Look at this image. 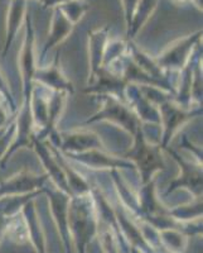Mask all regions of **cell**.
Listing matches in <instances>:
<instances>
[{
  "label": "cell",
  "instance_id": "cell-1",
  "mask_svg": "<svg viewBox=\"0 0 203 253\" xmlns=\"http://www.w3.org/2000/svg\"><path fill=\"white\" fill-rule=\"evenodd\" d=\"M134 138V146L126 153V158L132 160V164L139 170L144 185L152 181L155 173L166 169V162L162 156L160 146H155L146 141L141 126L136 130Z\"/></svg>",
  "mask_w": 203,
  "mask_h": 253
},
{
  "label": "cell",
  "instance_id": "cell-2",
  "mask_svg": "<svg viewBox=\"0 0 203 253\" xmlns=\"http://www.w3.org/2000/svg\"><path fill=\"white\" fill-rule=\"evenodd\" d=\"M26 33H24L23 46L20 49L19 55V69L22 72V80H23V92L24 103H31V96L33 87H34V75L37 71L35 65V33L32 23L31 14L26 15L24 20Z\"/></svg>",
  "mask_w": 203,
  "mask_h": 253
},
{
  "label": "cell",
  "instance_id": "cell-3",
  "mask_svg": "<svg viewBox=\"0 0 203 253\" xmlns=\"http://www.w3.org/2000/svg\"><path fill=\"white\" fill-rule=\"evenodd\" d=\"M98 119L114 122L123 126L124 129L132 133L133 135L140 128V119L137 118V115L130 108H128V105L123 104V101L111 95H106L105 103H103L101 110H99L94 115V118L89 119L87 123L98 121Z\"/></svg>",
  "mask_w": 203,
  "mask_h": 253
},
{
  "label": "cell",
  "instance_id": "cell-4",
  "mask_svg": "<svg viewBox=\"0 0 203 253\" xmlns=\"http://www.w3.org/2000/svg\"><path fill=\"white\" fill-rule=\"evenodd\" d=\"M166 150L178 162L180 171L179 175L170 182L168 190H167V194L173 193L180 187H187L195 195L196 199H200L202 196V167L201 165H193L186 161L175 151L170 150L168 147H166Z\"/></svg>",
  "mask_w": 203,
  "mask_h": 253
},
{
  "label": "cell",
  "instance_id": "cell-5",
  "mask_svg": "<svg viewBox=\"0 0 203 253\" xmlns=\"http://www.w3.org/2000/svg\"><path fill=\"white\" fill-rule=\"evenodd\" d=\"M202 38V31L196 32L195 35L187 36V37L178 40L177 42L172 43L168 49L163 52V55L157 60L158 66L168 67V69H183L189 62V55L192 49L198 44Z\"/></svg>",
  "mask_w": 203,
  "mask_h": 253
},
{
  "label": "cell",
  "instance_id": "cell-6",
  "mask_svg": "<svg viewBox=\"0 0 203 253\" xmlns=\"http://www.w3.org/2000/svg\"><path fill=\"white\" fill-rule=\"evenodd\" d=\"M48 175H35L29 171H22L12 177L0 182V198L10 195H27V194L43 191Z\"/></svg>",
  "mask_w": 203,
  "mask_h": 253
},
{
  "label": "cell",
  "instance_id": "cell-7",
  "mask_svg": "<svg viewBox=\"0 0 203 253\" xmlns=\"http://www.w3.org/2000/svg\"><path fill=\"white\" fill-rule=\"evenodd\" d=\"M202 113V109H197L196 112H187L183 107L180 108L178 104H173L170 101H162L159 103V117L164 126V139L162 143V148H166L168 142L172 139L173 134L178 130L182 124L193 118V115H198Z\"/></svg>",
  "mask_w": 203,
  "mask_h": 253
},
{
  "label": "cell",
  "instance_id": "cell-8",
  "mask_svg": "<svg viewBox=\"0 0 203 253\" xmlns=\"http://www.w3.org/2000/svg\"><path fill=\"white\" fill-rule=\"evenodd\" d=\"M61 150L67 155L82 153L90 150H105L101 139L96 133L91 130H72L62 134Z\"/></svg>",
  "mask_w": 203,
  "mask_h": 253
},
{
  "label": "cell",
  "instance_id": "cell-9",
  "mask_svg": "<svg viewBox=\"0 0 203 253\" xmlns=\"http://www.w3.org/2000/svg\"><path fill=\"white\" fill-rule=\"evenodd\" d=\"M32 146H33V148H34L35 152H37L38 157L40 158V161H42L43 166L46 167V173L48 175V177H51V180L53 181V184L56 185V187L63 190L65 193L71 195L68 189V184H67L66 180V175L63 172V169L61 167L60 162H58L56 153L53 155V153L51 152V150H48V147H47L46 144H43V142L38 141L34 137L32 138Z\"/></svg>",
  "mask_w": 203,
  "mask_h": 253
},
{
  "label": "cell",
  "instance_id": "cell-10",
  "mask_svg": "<svg viewBox=\"0 0 203 253\" xmlns=\"http://www.w3.org/2000/svg\"><path fill=\"white\" fill-rule=\"evenodd\" d=\"M72 158L80 164L86 165L91 169H134V165L132 162H128L125 160H120L114 156H110L105 152V150H90L87 152L82 153H72Z\"/></svg>",
  "mask_w": 203,
  "mask_h": 253
},
{
  "label": "cell",
  "instance_id": "cell-11",
  "mask_svg": "<svg viewBox=\"0 0 203 253\" xmlns=\"http://www.w3.org/2000/svg\"><path fill=\"white\" fill-rule=\"evenodd\" d=\"M27 15V0H10L6 12V26H5V41L1 56L5 57L6 52L14 42L22 24L24 23Z\"/></svg>",
  "mask_w": 203,
  "mask_h": 253
},
{
  "label": "cell",
  "instance_id": "cell-12",
  "mask_svg": "<svg viewBox=\"0 0 203 253\" xmlns=\"http://www.w3.org/2000/svg\"><path fill=\"white\" fill-rule=\"evenodd\" d=\"M109 43V28L95 29L89 33V55L90 66H91V80L95 78L96 72L101 69L102 60L105 58L106 48Z\"/></svg>",
  "mask_w": 203,
  "mask_h": 253
},
{
  "label": "cell",
  "instance_id": "cell-13",
  "mask_svg": "<svg viewBox=\"0 0 203 253\" xmlns=\"http://www.w3.org/2000/svg\"><path fill=\"white\" fill-rule=\"evenodd\" d=\"M74 24L71 20L63 14L58 6L53 8V13H52L51 19V31L48 33V38H47L46 43H44V48L42 55H46L49 49L57 46L58 43L63 42L69 36V33L73 29Z\"/></svg>",
  "mask_w": 203,
  "mask_h": 253
},
{
  "label": "cell",
  "instance_id": "cell-14",
  "mask_svg": "<svg viewBox=\"0 0 203 253\" xmlns=\"http://www.w3.org/2000/svg\"><path fill=\"white\" fill-rule=\"evenodd\" d=\"M34 81L42 84L43 86L51 87L55 91H66L69 94L73 92V85H72L71 81L67 80L66 76L63 75L57 61H55V63L48 67L39 70L37 69Z\"/></svg>",
  "mask_w": 203,
  "mask_h": 253
},
{
  "label": "cell",
  "instance_id": "cell-15",
  "mask_svg": "<svg viewBox=\"0 0 203 253\" xmlns=\"http://www.w3.org/2000/svg\"><path fill=\"white\" fill-rule=\"evenodd\" d=\"M157 4L158 0H139V1H137L134 17H133L132 26H130L129 32L126 33L128 37H135V35H136L137 32L143 28L144 24L148 22L149 18L152 17V14L154 13L155 8H157Z\"/></svg>",
  "mask_w": 203,
  "mask_h": 253
},
{
  "label": "cell",
  "instance_id": "cell-16",
  "mask_svg": "<svg viewBox=\"0 0 203 253\" xmlns=\"http://www.w3.org/2000/svg\"><path fill=\"white\" fill-rule=\"evenodd\" d=\"M58 8L62 10V13L71 20L72 23L76 26V24L82 19V17L86 14L89 5H87L83 0H71L68 3L62 4Z\"/></svg>",
  "mask_w": 203,
  "mask_h": 253
},
{
  "label": "cell",
  "instance_id": "cell-17",
  "mask_svg": "<svg viewBox=\"0 0 203 253\" xmlns=\"http://www.w3.org/2000/svg\"><path fill=\"white\" fill-rule=\"evenodd\" d=\"M137 1H139V0H121V4H123L124 9V18H125L126 23V33L129 32L130 26H132L133 17H134Z\"/></svg>",
  "mask_w": 203,
  "mask_h": 253
},
{
  "label": "cell",
  "instance_id": "cell-18",
  "mask_svg": "<svg viewBox=\"0 0 203 253\" xmlns=\"http://www.w3.org/2000/svg\"><path fill=\"white\" fill-rule=\"evenodd\" d=\"M42 4H43L44 8H56V6H60L62 4H66L71 0H40Z\"/></svg>",
  "mask_w": 203,
  "mask_h": 253
},
{
  "label": "cell",
  "instance_id": "cell-19",
  "mask_svg": "<svg viewBox=\"0 0 203 253\" xmlns=\"http://www.w3.org/2000/svg\"><path fill=\"white\" fill-rule=\"evenodd\" d=\"M0 94L5 95L6 98H9V96H8V86H6L5 79L3 78V75H1V74H0ZM9 101H10V104L13 105V109H15L14 103H13V99L9 98Z\"/></svg>",
  "mask_w": 203,
  "mask_h": 253
},
{
  "label": "cell",
  "instance_id": "cell-20",
  "mask_svg": "<svg viewBox=\"0 0 203 253\" xmlns=\"http://www.w3.org/2000/svg\"><path fill=\"white\" fill-rule=\"evenodd\" d=\"M8 122V119H6V112L5 109H4L3 107H0V130L3 129L4 128V124Z\"/></svg>",
  "mask_w": 203,
  "mask_h": 253
}]
</instances>
